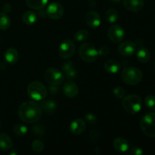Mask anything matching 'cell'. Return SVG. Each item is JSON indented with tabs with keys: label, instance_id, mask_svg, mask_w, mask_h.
<instances>
[{
	"label": "cell",
	"instance_id": "obj_1",
	"mask_svg": "<svg viewBox=\"0 0 155 155\" xmlns=\"http://www.w3.org/2000/svg\"><path fill=\"white\" fill-rule=\"evenodd\" d=\"M19 117L26 124H35L39 120L42 116V109L39 104L33 101L22 103L18 110Z\"/></svg>",
	"mask_w": 155,
	"mask_h": 155
},
{
	"label": "cell",
	"instance_id": "obj_2",
	"mask_svg": "<svg viewBox=\"0 0 155 155\" xmlns=\"http://www.w3.org/2000/svg\"><path fill=\"white\" fill-rule=\"evenodd\" d=\"M122 105L127 113L136 114L139 113L142 108V100L137 95L131 94L123 98Z\"/></svg>",
	"mask_w": 155,
	"mask_h": 155
},
{
	"label": "cell",
	"instance_id": "obj_3",
	"mask_svg": "<svg viewBox=\"0 0 155 155\" xmlns=\"http://www.w3.org/2000/svg\"><path fill=\"white\" fill-rule=\"evenodd\" d=\"M121 79L123 81L130 86L137 85L142 81V73L139 69L133 67L127 68L121 73Z\"/></svg>",
	"mask_w": 155,
	"mask_h": 155
},
{
	"label": "cell",
	"instance_id": "obj_4",
	"mask_svg": "<svg viewBox=\"0 0 155 155\" xmlns=\"http://www.w3.org/2000/svg\"><path fill=\"white\" fill-rule=\"evenodd\" d=\"M27 94L34 101H42L46 97L47 89L40 82L33 81L27 87Z\"/></svg>",
	"mask_w": 155,
	"mask_h": 155
},
{
	"label": "cell",
	"instance_id": "obj_5",
	"mask_svg": "<svg viewBox=\"0 0 155 155\" xmlns=\"http://www.w3.org/2000/svg\"><path fill=\"white\" fill-rule=\"evenodd\" d=\"M141 129L147 136L155 137V113L149 112L142 117L140 123Z\"/></svg>",
	"mask_w": 155,
	"mask_h": 155
},
{
	"label": "cell",
	"instance_id": "obj_6",
	"mask_svg": "<svg viewBox=\"0 0 155 155\" xmlns=\"http://www.w3.org/2000/svg\"><path fill=\"white\" fill-rule=\"evenodd\" d=\"M79 54L83 61L91 63L97 59L98 56V50L90 43H83L79 48Z\"/></svg>",
	"mask_w": 155,
	"mask_h": 155
},
{
	"label": "cell",
	"instance_id": "obj_7",
	"mask_svg": "<svg viewBox=\"0 0 155 155\" xmlns=\"http://www.w3.org/2000/svg\"><path fill=\"white\" fill-rule=\"evenodd\" d=\"M44 77L45 81L50 86H59L64 80V75L63 73L56 68H48L45 71Z\"/></svg>",
	"mask_w": 155,
	"mask_h": 155
},
{
	"label": "cell",
	"instance_id": "obj_8",
	"mask_svg": "<svg viewBox=\"0 0 155 155\" xmlns=\"http://www.w3.org/2000/svg\"><path fill=\"white\" fill-rule=\"evenodd\" d=\"M75 52V45L71 39H65L61 43L58 54L61 58L68 59L72 57Z\"/></svg>",
	"mask_w": 155,
	"mask_h": 155
},
{
	"label": "cell",
	"instance_id": "obj_9",
	"mask_svg": "<svg viewBox=\"0 0 155 155\" xmlns=\"http://www.w3.org/2000/svg\"><path fill=\"white\" fill-rule=\"evenodd\" d=\"M107 36L110 41L114 42H120L125 36V31L121 26L114 24L107 30Z\"/></svg>",
	"mask_w": 155,
	"mask_h": 155
},
{
	"label": "cell",
	"instance_id": "obj_10",
	"mask_svg": "<svg viewBox=\"0 0 155 155\" xmlns=\"http://www.w3.org/2000/svg\"><path fill=\"white\" fill-rule=\"evenodd\" d=\"M46 14L52 20H58L63 16L64 8L60 3L52 2L48 6Z\"/></svg>",
	"mask_w": 155,
	"mask_h": 155
},
{
	"label": "cell",
	"instance_id": "obj_11",
	"mask_svg": "<svg viewBox=\"0 0 155 155\" xmlns=\"http://www.w3.org/2000/svg\"><path fill=\"white\" fill-rule=\"evenodd\" d=\"M136 50V45L132 41H124L118 47V52L124 57L133 55Z\"/></svg>",
	"mask_w": 155,
	"mask_h": 155
},
{
	"label": "cell",
	"instance_id": "obj_12",
	"mask_svg": "<svg viewBox=\"0 0 155 155\" xmlns=\"http://www.w3.org/2000/svg\"><path fill=\"white\" fill-rule=\"evenodd\" d=\"M86 22L91 28H97L101 24V16L96 12H94V11L89 12L86 15Z\"/></svg>",
	"mask_w": 155,
	"mask_h": 155
},
{
	"label": "cell",
	"instance_id": "obj_13",
	"mask_svg": "<svg viewBox=\"0 0 155 155\" xmlns=\"http://www.w3.org/2000/svg\"><path fill=\"white\" fill-rule=\"evenodd\" d=\"M86 124L85 120L81 118L74 120L70 125V130L74 135H80L86 130Z\"/></svg>",
	"mask_w": 155,
	"mask_h": 155
},
{
	"label": "cell",
	"instance_id": "obj_14",
	"mask_svg": "<svg viewBox=\"0 0 155 155\" xmlns=\"http://www.w3.org/2000/svg\"><path fill=\"white\" fill-rule=\"evenodd\" d=\"M123 2L126 8L133 12L141 11L145 5L144 0H123Z\"/></svg>",
	"mask_w": 155,
	"mask_h": 155
},
{
	"label": "cell",
	"instance_id": "obj_15",
	"mask_svg": "<svg viewBox=\"0 0 155 155\" xmlns=\"http://www.w3.org/2000/svg\"><path fill=\"white\" fill-rule=\"evenodd\" d=\"M63 92L68 98H74L79 93L78 86L72 81H68L63 86Z\"/></svg>",
	"mask_w": 155,
	"mask_h": 155
},
{
	"label": "cell",
	"instance_id": "obj_16",
	"mask_svg": "<svg viewBox=\"0 0 155 155\" xmlns=\"http://www.w3.org/2000/svg\"><path fill=\"white\" fill-rule=\"evenodd\" d=\"M63 74L68 79H74L77 75V70L76 69L72 61H67L62 65Z\"/></svg>",
	"mask_w": 155,
	"mask_h": 155
},
{
	"label": "cell",
	"instance_id": "obj_17",
	"mask_svg": "<svg viewBox=\"0 0 155 155\" xmlns=\"http://www.w3.org/2000/svg\"><path fill=\"white\" fill-rule=\"evenodd\" d=\"M113 145L114 148H115L116 151L121 153L126 152L127 151H128L129 147H130L128 141L122 137L116 138V139L114 140Z\"/></svg>",
	"mask_w": 155,
	"mask_h": 155
},
{
	"label": "cell",
	"instance_id": "obj_18",
	"mask_svg": "<svg viewBox=\"0 0 155 155\" xmlns=\"http://www.w3.org/2000/svg\"><path fill=\"white\" fill-rule=\"evenodd\" d=\"M4 57L7 63L10 64H15L19 58V54L15 48H10L6 50Z\"/></svg>",
	"mask_w": 155,
	"mask_h": 155
},
{
	"label": "cell",
	"instance_id": "obj_19",
	"mask_svg": "<svg viewBox=\"0 0 155 155\" xmlns=\"http://www.w3.org/2000/svg\"><path fill=\"white\" fill-rule=\"evenodd\" d=\"M39 106H40L41 109L46 114H54L55 112L56 108H57L56 103L54 101H51V100H47V101L42 100Z\"/></svg>",
	"mask_w": 155,
	"mask_h": 155
},
{
	"label": "cell",
	"instance_id": "obj_20",
	"mask_svg": "<svg viewBox=\"0 0 155 155\" xmlns=\"http://www.w3.org/2000/svg\"><path fill=\"white\" fill-rule=\"evenodd\" d=\"M13 147L12 139L6 133H0V149L8 151Z\"/></svg>",
	"mask_w": 155,
	"mask_h": 155
},
{
	"label": "cell",
	"instance_id": "obj_21",
	"mask_svg": "<svg viewBox=\"0 0 155 155\" xmlns=\"http://www.w3.org/2000/svg\"><path fill=\"white\" fill-rule=\"evenodd\" d=\"M104 68L107 72L110 73V74H116L120 69V65L117 61L113 60V59H109L105 61Z\"/></svg>",
	"mask_w": 155,
	"mask_h": 155
},
{
	"label": "cell",
	"instance_id": "obj_22",
	"mask_svg": "<svg viewBox=\"0 0 155 155\" xmlns=\"http://www.w3.org/2000/svg\"><path fill=\"white\" fill-rule=\"evenodd\" d=\"M136 55H137L138 60L142 63H147L151 58L150 51L145 47H140L138 49Z\"/></svg>",
	"mask_w": 155,
	"mask_h": 155
},
{
	"label": "cell",
	"instance_id": "obj_23",
	"mask_svg": "<svg viewBox=\"0 0 155 155\" xmlns=\"http://www.w3.org/2000/svg\"><path fill=\"white\" fill-rule=\"evenodd\" d=\"M48 1V0H26V2L30 8L40 10L46 5Z\"/></svg>",
	"mask_w": 155,
	"mask_h": 155
},
{
	"label": "cell",
	"instance_id": "obj_24",
	"mask_svg": "<svg viewBox=\"0 0 155 155\" xmlns=\"http://www.w3.org/2000/svg\"><path fill=\"white\" fill-rule=\"evenodd\" d=\"M36 15L32 11H27L25 12L22 15V20L24 22V24H27V25H32V24H35L36 21Z\"/></svg>",
	"mask_w": 155,
	"mask_h": 155
},
{
	"label": "cell",
	"instance_id": "obj_25",
	"mask_svg": "<svg viewBox=\"0 0 155 155\" xmlns=\"http://www.w3.org/2000/svg\"><path fill=\"white\" fill-rule=\"evenodd\" d=\"M11 26V19L5 13H0V30H5Z\"/></svg>",
	"mask_w": 155,
	"mask_h": 155
},
{
	"label": "cell",
	"instance_id": "obj_26",
	"mask_svg": "<svg viewBox=\"0 0 155 155\" xmlns=\"http://www.w3.org/2000/svg\"><path fill=\"white\" fill-rule=\"evenodd\" d=\"M106 20L110 24H114L118 20L119 15H118L117 12L114 8H109L105 13Z\"/></svg>",
	"mask_w": 155,
	"mask_h": 155
},
{
	"label": "cell",
	"instance_id": "obj_27",
	"mask_svg": "<svg viewBox=\"0 0 155 155\" xmlns=\"http://www.w3.org/2000/svg\"><path fill=\"white\" fill-rule=\"evenodd\" d=\"M89 33L86 30H80L74 35V39L77 42H83L89 38Z\"/></svg>",
	"mask_w": 155,
	"mask_h": 155
},
{
	"label": "cell",
	"instance_id": "obj_28",
	"mask_svg": "<svg viewBox=\"0 0 155 155\" xmlns=\"http://www.w3.org/2000/svg\"><path fill=\"white\" fill-rule=\"evenodd\" d=\"M27 131H28L27 127L21 124H17L13 127V133L18 136H24V135L27 134Z\"/></svg>",
	"mask_w": 155,
	"mask_h": 155
},
{
	"label": "cell",
	"instance_id": "obj_29",
	"mask_svg": "<svg viewBox=\"0 0 155 155\" xmlns=\"http://www.w3.org/2000/svg\"><path fill=\"white\" fill-rule=\"evenodd\" d=\"M145 104L147 108L150 110H155V96L153 95H149L145 98Z\"/></svg>",
	"mask_w": 155,
	"mask_h": 155
},
{
	"label": "cell",
	"instance_id": "obj_30",
	"mask_svg": "<svg viewBox=\"0 0 155 155\" xmlns=\"http://www.w3.org/2000/svg\"><path fill=\"white\" fill-rule=\"evenodd\" d=\"M32 149H33V151L36 153L42 152L44 149L43 142L40 140L33 141V144H32Z\"/></svg>",
	"mask_w": 155,
	"mask_h": 155
},
{
	"label": "cell",
	"instance_id": "obj_31",
	"mask_svg": "<svg viewBox=\"0 0 155 155\" xmlns=\"http://www.w3.org/2000/svg\"><path fill=\"white\" fill-rule=\"evenodd\" d=\"M113 93L118 98H124L126 96V91L124 90V88L120 87V86H117L114 89Z\"/></svg>",
	"mask_w": 155,
	"mask_h": 155
},
{
	"label": "cell",
	"instance_id": "obj_32",
	"mask_svg": "<svg viewBox=\"0 0 155 155\" xmlns=\"http://www.w3.org/2000/svg\"><path fill=\"white\" fill-rule=\"evenodd\" d=\"M85 120L90 124H95L97 121L95 115L91 113H88L85 115Z\"/></svg>",
	"mask_w": 155,
	"mask_h": 155
},
{
	"label": "cell",
	"instance_id": "obj_33",
	"mask_svg": "<svg viewBox=\"0 0 155 155\" xmlns=\"http://www.w3.org/2000/svg\"><path fill=\"white\" fill-rule=\"evenodd\" d=\"M33 132L34 134H36V136H43L44 133V130L42 128V127L41 125H37V126H34L33 127Z\"/></svg>",
	"mask_w": 155,
	"mask_h": 155
},
{
	"label": "cell",
	"instance_id": "obj_34",
	"mask_svg": "<svg viewBox=\"0 0 155 155\" xmlns=\"http://www.w3.org/2000/svg\"><path fill=\"white\" fill-rule=\"evenodd\" d=\"M100 133L98 130H92V132L90 133V135H89V138H90V140L92 141L93 143H95V142L97 141V139L99 138Z\"/></svg>",
	"mask_w": 155,
	"mask_h": 155
},
{
	"label": "cell",
	"instance_id": "obj_35",
	"mask_svg": "<svg viewBox=\"0 0 155 155\" xmlns=\"http://www.w3.org/2000/svg\"><path fill=\"white\" fill-rule=\"evenodd\" d=\"M130 153L133 155H142L144 154V151H142V148H139V147H133L130 148Z\"/></svg>",
	"mask_w": 155,
	"mask_h": 155
},
{
	"label": "cell",
	"instance_id": "obj_36",
	"mask_svg": "<svg viewBox=\"0 0 155 155\" xmlns=\"http://www.w3.org/2000/svg\"><path fill=\"white\" fill-rule=\"evenodd\" d=\"M98 52V54H100V55L105 56L109 54V52H110V49H109L108 47L106 46V45H103V46H101V48H99Z\"/></svg>",
	"mask_w": 155,
	"mask_h": 155
},
{
	"label": "cell",
	"instance_id": "obj_37",
	"mask_svg": "<svg viewBox=\"0 0 155 155\" xmlns=\"http://www.w3.org/2000/svg\"><path fill=\"white\" fill-rule=\"evenodd\" d=\"M2 10L3 12H4V13H9V12L12 11V5H11L10 4H8V3H6V4H5L4 5H3Z\"/></svg>",
	"mask_w": 155,
	"mask_h": 155
},
{
	"label": "cell",
	"instance_id": "obj_38",
	"mask_svg": "<svg viewBox=\"0 0 155 155\" xmlns=\"http://www.w3.org/2000/svg\"><path fill=\"white\" fill-rule=\"evenodd\" d=\"M10 154L11 155H17V154H18V152H17V151H13V152H11L10 153Z\"/></svg>",
	"mask_w": 155,
	"mask_h": 155
},
{
	"label": "cell",
	"instance_id": "obj_39",
	"mask_svg": "<svg viewBox=\"0 0 155 155\" xmlns=\"http://www.w3.org/2000/svg\"><path fill=\"white\" fill-rule=\"evenodd\" d=\"M111 1L114 2H117H117H120L121 0H111Z\"/></svg>",
	"mask_w": 155,
	"mask_h": 155
},
{
	"label": "cell",
	"instance_id": "obj_40",
	"mask_svg": "<svg viewBox=\"0 0 155 155\" xmlns=\"http://www.w3.org/2000/svg\"><path fill=\"white\" fill-rule=\"evenodd\" d=\"M154 21H155V16H154Z\"/></svg>",
	"mask_w": 155,
	"mask_h": 155
},
{
	"label": "cell",
	"instance_id": "obj_41",
	"mask_svg": "<svg viewBox=\"0 0 155 155\" xmlns=\"http://www.w3.org/2000/svg\"><path fill=\"white\" fill-rule=\"evenodd\" d=\"M0 127H1V124H0Z\"/></svg>",
	"mask_w": 155,
	"mask_h": 155
},
{
	"label": "cell",
	"instance_id": "obj_42",
	"mask_svg": "<svg viewBox=\"0 0 155 155\" xmlns=\"http://www.w3.org/2000/svg\"><path fill=\"white\" fill-rule=\"evenodd\" d=\"M154 67H155V64H154Z\"/></svg>",
	"mask_w": 155,
	"mask_h": 155
}]
</instances>
